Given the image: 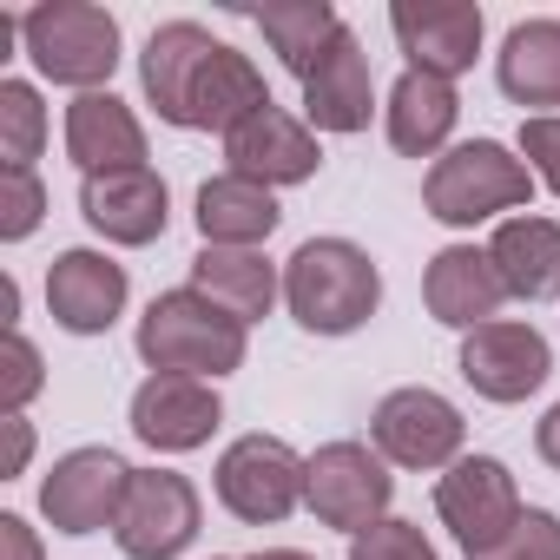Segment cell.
Returning a JSON list of instances; mask_svg holds the SVG:
<instances>
[{
  "instance_id": "836d02e7",
  "label": "cell",
  "mask_w": 560,
  "mask_h": 560,
  "mask_svg": "<svg viewBox=\"0 0 560 560\" xmlns=\"http://www.w3.org/2000/svg\"><path fill=\"white\" fill-rule=\"evenodd\" d=\"M0 560H47L27 514H0Z\"/></svg>"
},
{
  "instance_id": "cb8c5ba5",
  "label": "cell",
  "mask_w": 560,
  "mask_h": 560,
  "mask_svg": "<svg viewBox=\"0 0 560 560\" xmlns=\"http://www.w3.org/2000/svg\"><path fill=\"white\" fill-rule=\"evenodd\" d=\"M455 119H462V100H455V86L435 80V73H402V80L389 86V100H383V126H389V145H396L402 159H429V165H435V159L448 152Z\"/></svg>"
},
{
  "instance_id": "2e32d148",
  "label": "cell",
  "mask_w": 560,
  "mask_h": 560,
  "mask_svg": "<svg viewBox=\"0 0 560 560\" xmlns=\"http://www.w3.org/2000/svg\"><path fill=\"white\" fill-rule=\"evenodd\" d=\"M80 218L106 237V244H159L165 224H172V191L152 165H132V172H100V178H80Z\"/></svg>"
},
{
  "instance_id": "9a60e30c",
  "label": "cell",
  "mask_w": 560,
  "mask_h": 560,
  "mask_svg": "<svg viewBox=\"0 0 560 560\" xmlns=\"http://www.w3.org/2000/svg\"><path fill=\"white\" fill-rule=\"evenodd\" d=\"M317 165H324V145H317V132L304 126V119H291L284 106H264V113H250L237 132H224V172H237V178H257V185H304V178H317Z\"/></svg>"
},
{
  "instance_id": "5bb4252c",
  "label": "cell",
  "mask_w": 560,
  "mask_h": 560,
  "mask_svg": "<svg viewBox=\"0 0 560 560\" xmlns=\"http://www.w3.org/2000/svg\"><path fill=\"white\" fill-rule=\"evenodd\" d=\"M218 422H224V402H218V383L205 376H145L132 389V435L152 455H191L218 435Z\"/></svg>"
},
{
  "instance_id": "484cf974",
  "label": "cell",
  "mask_w": 560,
  "mask_h": 560,
  "mask_svg": "<svg viewBox=\"0 0 560 560\" xmlns=\"http://www.w3.org/2000/svg\"><path fill=\"white\" fill-rule=\"evenodd\" d=\"M494 80L514 106H540L553 113L560 106V21L540 14V21H514L501 54H494Z\"/></svg>"
},
{
  "instance_id": "8992f818",
  "label": "cell",
  "mask_w": 560,
  "mask_h": 560,
  "mask_svg": "<svg viewBox=\"0 0 560 560\" xmlns=\"http://www.w3.org/2000/svg\"><path fill=\"white\" fill-rule=\"evenodd\" d=\"M462 442H468V422L462 409L429 389V383H402L376 402L370 416V448L389 462V468H409V475H435V468H455L462 462Z\"/></svg>"
},
{
  "instance_id": "d4e9b609",
  "label": "cell",
  "mask_w": 560,
  "mask_h": 560,
  "mask_svg": "<svg viewBox=\"0 0 560 560\" xmlns=\"http://www.w3.org/2000/svg\"><path fill=\"white\" fill-rule=\"evenodd\" d=\"M264 106H277L270 100V86H264V73L250 67V54H237V47H224L218 40V54L205 60V73H198V86H191V119H185V132H237L250 113H264Z\"/></svg>"
},
{
  "instance_id": "5b68a950",
  "label": "cell",
  "mask_w": 560,
  "mask_h": 560,
  "mask_svg": "<svg viewBox=\"0 0 560 560\" xmlns=\"http://www.w3.org/2000/svg\"><path fill=\"white\" fill-rule=\"evenodd\" d=\"M304 481H311V455H298L291 442L277 435H237L218 468H211V488H218V508L244 527H277L304 508Z\"/></svg>"
},
{
  "instance_id": "74e56055",
  "label": "cell",
  "mask_w": 560,
  "mask_h": 560,
  "mask_svg": "<svg viewBox=\"0 0 560 560\" xmlns=\"http://www.w3.org/2000/svg\"><path fill=\"white\" fill-rule=\"evenodd\" d=\"M244 560H317V553H304V547H264V553H244Z\"/></svg>"
},
{
  "instance_id": "30bf717a",
  "label": "cell",
  "mask_w": 560,
  "mask_h": 560,
  "mask_svg": "<svg viewBox=\"0 0 560 560\" xmlns=\"http://www.w3.org/2000/svg\"><path fill=\"white\" fill-rule=\"evenodd\" d=\"M205 527V501L178 468H132L126 508H119V553L126 560H178Z\"/></svg>"
},
{
  "instance_id": "d6a6232c",
  "label": "cell",
  "mask_w": 560,
  "mask_h": 560,
  "mask_svg": "<svg viewBox=\"0 0 560 560\" xmlns=\"http://www.w3.org/2000/svg\"><path fill=\"white\" fill-rule=\"evenodd\" d=\"M521 159H527V172L560 198V113H534V119H521Z\"/></svg>"
},
{
  "instance_id": "d6986e66",
  "label": "cell",
  "mask_w": 560,
  "mask_h": 560,
  "mask_svg": "<svg viewBox=\"0 0 560 560\" xmlns=\"http://www.w3.org/2000/svg\"><path fill=\"white\" fill-rule=\"evenodd\" d=\"M488 257H494L508 304H553L560 298V224L553 218H540V211L501 218L488 237Z\"/></svg>"
},
{
  "instance_id": "52a82bcc",
  "label": "cell",
  "mask_w": 560,
  "mask_h": 560,
  "mask_svg": "<svg viewBox=\"0 0 560 560\" xmlns=\"http://www.w3.org/2000/svg\"><path fill=\"white\" fill-rule=\"evenodd\" d=\"M435 514L442 527L455 534V547L475 560L488 547H501L514 534V521L527 514L521 488H514V468L494 462V455H462L455 468L435 475Z\"/></svg>"
},
{
  "instance_id": "603a6c76",
  "label": "cell",
  "mask_w": 560,
  "mask_h": 560,
  "mask_svg": "<svg viewBox=\"0 0 560 560\" xmlns=\"http://www.w3.org/2000/svg\"><path fill=\"white\" fill-rule=\"evenodd\" d=\"M191 291L211 298L218 311H231L237 324H264L277 304H284V270H277L264 250H198L191 257Z\"/></svg>"
},
{
  "instance_id": "83f0119b",
  "label": "cell",
  "mask_w": 560,
  "mask_h": 560,
  "mask_svg": "<svg viewBox=\"0 0 560 560\" xmlns=\"http://www.w3.org/2000/svg\"><path fill=\"white\" fill-rule=\"evenodd\" d=\"M40 145H47L40 86H27V80H0V172H34Z\"/></svg>"
},
{
  "instance_id": "44dd1931",
  "label": "cell",
  "mask_w": 560,
  "mask_h": 560,
  "mask_svg": "<svg viewBox=\"0 0 560 560\" xmlns=\"http://www.w3.org/2000/svg\"><path fill=\"white\" fill-rule=\"evenodd\" d=\"M376 113V80H370V54L363 40L343 27L337 47L317 60V73L304 80V126L311 132H363Z\"/></svg>"
},
{
  "instance_id": "ffe728a7",
  "label": "cell",
  "mask_w": 560,
  "mask_h": 560,
  "mask_svg": "<svg viewBox=\"0 0 560 560\" xmlns=\"http://www.w3.org/2000/svg\"><path fill=\"white\" fill-rule=\"evenodd\" d=\"M218 54V40L198 27V21H165L152 27L145 54H139V86H145V106L165 119V126H185L191 119V86L205 73V60Z\"/></svg>"
},
{
  "instance_id": "1f68e13d",
  "label": "cell",
  "mask_w": 560,
  "mask_h": 560,
  "mask_svg": "<svg viewBox=\"0 0 560 560\" xmlns=\"http://www.w3.org/2000/svg\"><path fill=\"white\" fill-rule=\"evenodd\" d=\"M475 560H560V514H553V508H527V514L514 521V534H508L501 547L475 553Z\"/></svg>"
},
{
  "instance_id": "e575fe53",
  "label": "cell",
  "mask_w": 560,
  "mask_h": 560,
  "mask_svg": "<svg viewBox=\"0 0 560 560\" xmlns=\"http://www.w3.org/2000/svg\"><path fill=\"white\" fill-rule=\"evenodd\" d=\"M0 429H8V481H14V475H27V462H34V422H27V416H8Z\"/></svg>"
},
{
  "instance_id": "7402d4cb",
  "label": "cell",
  "mask_w": 560,
  "mask_h": 560,
  "mask_svg": "<svg viewBox=\"0 0 560 560\" xmlns=\"http://www.w3.org/2000/svg\"><path fill=\"white\" fill-rule=\"evenodd\" d=\"M198 237L211 250H264V237L284 224V205H277L270 185L257 178H237V172H218L198 185V211H191Z\"/></svg>"
},
{
  "instance_id": "4dcf8cb0",
  "label": "cell",
  "mask_w": 560,
  "mask_h": 560,
  "mask_svg": "<svg viewBox=\"0 0 560 560\" xmlns=\"http://www.w3.org/2000/svg\"><path fill=\"white\" fill-rule=\"evenodd\" d=\"M40 218H47V185H40V172H0V237L21 244V237L40 231Z\"/></svg>"
},
{
  "instance_id": "277c9868",
  "label": "cell",
  "mask_w": 560,
  "mask_h": 560,
  "mask_svg": "<svg viewBox=\"0 0 560 560\" xmlns=\"http://www.w3.org/2000/svg\"><path fill=\"white\" fill-rule=\"evenodd\" d=\"M21 54L34 60L40 80L73 86V93H106L119 73V21L93 0H40L21 14Z\"/></svg>"
},
{
  "instance_id": "4316f807",
  "label": "cell",
  "mask_w": 560,
  "mask_h": 560,
  "mask_svg": "<svg viewBox=\"0 0 560 560\" xmlns=\"http://www.w3.org/2000/svg\"><path fill=\"white\" fill-rule=\"evenodd\" d=\"M257 27H264V40H270L277 60H284L298 80H311L317 60L337 47L343 14L330 8V0H277V8H257Z\"/></svg>"
},
{
  "instance_id": "f35d334b",
  "label": "cell",
  "mask_w": 560,
  "mask_h": 560,
  "mask_svg": "<svg viewBox=\"0 0 560 560\" xmlns=\"http://www.w3.org/2000/svg\"><path fill=\"white\" fill-rule=\"evenodd\" d=\"M211 560H224V553H211Z\"/></svg>"
},
{
  "instance_id": "ac0fdd59",
  "label": "cell",
  "mask_w": 560,
  "mask_h": 560,
  "mask_svg": "<svg viewBox=\"0 0 560 560\" xmlns=\"http://www.w3.org/2000/svg\"><path fill=\"white\" fill-rule=\"evenodd\" d=\"M67 159L80 165V178L145 165V126H139V113L113 86L106 93H73V106H67Z\"/></svg>"
},
{
  "instance_id": "8fae6325",
  "label": "cell",
  "mask_w": 560,
  "mask_h": 560,
  "mask_svg": "<svg viewBox=\"0 0 560 560\" xmlns=\"http://www.w3.org/2000/svg\"><path fill=\"white\" fill-rule=\"evenodd\" d=\"M462 383L481 396V402H527L547 376H553V350L534 324L521 317H494L481 330L462 337V357H455Z\"/></svg>"
},
{
  "instance_id": "d590c367",
  "label": "cell",
  "mask_w": 560,
  "mask_h": 560,
  "mask_svg": "<svg viewBox=\"0 0 560 560\" xmlns=\"http://www.w3.org/2000/svg\"><path fill=\"white\" fill-rule=\"evenodd\" d=\"M534 455H540V462H547V468L560 475V402H553V409H547V416L534 422Z\"/></svg>"
},
{
  "instance_id": "7c38bea8",
  "label": "cell",
  "mask_w": 560,
  "mask_h": 560,
  "mask_svg": "<svg viewBox=\"0 0 560 560\" xmlns=\"http://www.w3.org/2000/svg\"><path fill=\"white\" fill-rule=\"evenodd\" d=\"M389 34L409 60V73H435V80H462L481 54V8L475 0H396L389 8Z\"/></svg>"
},
{
  "instance_id": "ba28073f",
  "label": "cell",
  "mask_w": 560,
  "mask_h": 560,
  "mask_svg": "<svg viewBox=\"0 0 560 560\" xmlns=\"http://www.w3.org/2000/svg\"><path fill=\"white\" fill-rule=\"evenodd\" d=\"M396 501V475L370 442H324L311 455V481H304V508L337 527V534H363L389 514Z\"/></svg>"
},
{
  "instance_id": "f1b7e54d",
  "label": "cell",
  "mask_w": 560,
  "mask_h": 560,
  "mask_svg": "<svg viewBox=\"0 0 560 560\" xmlns=\"http://www.w3.org/2000/svg\"><path fill=\"white\" fill-rule=\"evenodd\" d=\"M47 389V363L27 343V330H8V350H0V416H27V402Z\"/></svg>"
},
{
  "instance_id": "7a4b0ae2",
  "label": "cell",
  "mask_w": 560,
  "mask_h": 560,
  "mask_svg": "<svg viewBox=\"0 0 560 560\" xmlns=\"http://www.w3.org/2000/svg\"><path fill=\"white\" fill-rule=\"evenodd\" d=\"M139 357L152 376H231L244 370L250 357V324H237L231 311H218L211 298H198L191 284L185 291H159L139 317Z\"/></svg>"
},
{
  "instance_id": "3957f363",
  "label": "cell",
  "mask_w": 560,
  "mask_h": 560,
  "mask_svg": "<svg viewBox=\"0 0 560 560\" xmlns=\"http://www.w3.org/2000/svg\"><path fill=\"white\" fill-rule=\"evenodd\" d=\"M534 172H527V159L514 152V145H501V139H462V145H448L435 165H429V178H422V211L435 218V224H448V231H475V224H501V218H514L527 198H534Z\"/></svg>"
},
{
  "instance_id": "4fadbf2b",
  "label": "cell",
  "mask_w": 560,
  "mask_h": 560,
  "mask_svg": "<svg viewBox=\"0 0 560 560\" xmlns=\"http://www.w3.org/2000/svg\"><path fill=\"white\" fill-rule=\"evenodd\" d=\"M126 298H132V277L106 250L73 244L47 264V311L67 337H106L126 317Z\"/></svg>"
},
{
  "instance_id": "9c48e42d",
  "label": "cell",
  "mask_w": 560,
  "mask_h": 560,
  "mask_svg": "<svg viewBox=\"0 0 560 560\" xmlns=\"http://www.w3.org/2000/svg\"><path fill=\"white\" fill-rule=\"evenodd\" d=\"M126 488H132V462H126L119 448H100V442H93V448H73V455H60V462L47 468V481H40V514H47L54 534L86 540V534L119 527Z\"/></svg>"
},
{
  "instance_id": "8d00e7d4",
  "label": "cell",
  "mask_w": 560,
  "mask_h": 560,
  "mask_svg": "<svg viewBox=\"0 0 560 560\" xmlns=\"http://www.w3.org/2000/svg\"><path fill=\"white\" fill-rule=\"evenodd\" d=\"M0 324L21 330V284H14V277H0Z\"/></svg>"
},
{
  "instance_id": "f546056e",
  "label": "cell",
  "mask_w": 560,
  "mask_h": 560,
  "mask_svg": "<svg viewBox=\"0 0 560 560\" xmlns=\"http://www.w3.org/2000/svg\"><path fill=\"white\" fill-rule=\"evenodd\" d=\"M350 560H442V553L429 547V534H422L416 521H402V514H383L376 527L350 534Z\"/></svg>"
},
{
  "instance_id": "e0dca14e",
  "label": "cell",
  "mask_w": 560,
  "mask_h": 560,
  "mask_svg": "<svg viewBox=\"0 0 560 560\" xmlns=\"http://www.w3.org/2000/svg\"><path fill=\"white\" fill-rule=\"evenodd\" d=\"M422 304L442 330H481L501 317L508 291H501V277H494V257L488 244H442L422 270Z\"/></svg>"
},
{
  "instance_id": "6da1fadb",
  "label": "cell",
  "mask_w": 560,
  "mask_h": 560,
  "mask_svg": "<svg viewBox=\"0 0 560 560\" xmlns=\"http://www.w3.org/2000/svg\"><path fill=\"white\" fill-rule=\"evenodd\" d=\"M383 304V270L350 237H304L284 257V311L311 337H350Z\"/></svg>"
}]
</instances>
